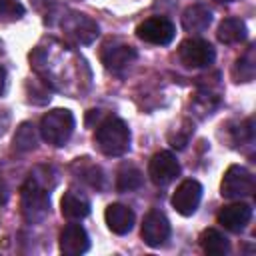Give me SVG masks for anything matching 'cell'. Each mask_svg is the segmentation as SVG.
I'll return each mask as SVG.
<instances>
[{
  "instance_id": "cell-1",
  "label": "cell",
  "mask_w": 256,
  "mask_h": 256,
  "mask_svg": "<svg viewBox=\"0 0 256 256\" xmlns=\"http://www.w3.org/2000/svg\"><path fill=\"white\" fill-rule=\"evenodd\" d=\"M96 146L106 156H122L130 148V128L120 118H106L98 124L94 134Z\"/></svg>"
},
{
  "instance_id": "cell-2",
  "label": "cell",
  "mask_w": 256,
  "mask_h": 256,
  "mask_svg": "<svg viewBox=\"0 0 256 256\" xmlns=\"http://www.w3.org/2000/svg\"><path fill=\"white\" fill-rule=\"evenodd\" d=\"M20 206H22V216L28 222L32 224L40 222L50 210V186L42 184L40 178L30 174V178L22 186Z\"/></svg>"
},
{
  "instance_id": "cell-3",
  "label": "cell",
  "mask_w": 256,
  "mask_h": 256,
  "mask_svg": "<svg viewBox=\"0 0 256 256\" xmlns=\"http://www.w3.org/2000/svg\"><path fill=\"white\" fill-rule=\"evenodd\" d=\"M74 132V116L66 108H54L40 120V134L52 146H64Z\"/></svg>"
},
{
  "instance_id": "cell-4",
  "label": "cell",
  "mask_w": 256,
  "mask_h": 256,
  "mask_svg": "<svg viewBox=\"0 0 256 256\" xmlns=\"http://www.w3.org/2000/svg\"><path fill=\"white\" fill-rule=\"evenodd\" d=\"M254 186H256V182H254L252 172L244 166L232 164L224 172V178L220 184V194L226 200H240L244 196H250L254 192Z\"/></svg>"
},
{
  "instance_id": "cell-5",
  "label": "cell",
  "mask_w": 256,
  "mask_h": 256,
  "mask_svg": "<svg viewBox=\"0 0 256 256\" xmlns=\"http://www.w3.org/2000/svg\"><path fill=\"white\" fill-rule=\"evenodd\" d=\"M214 48L210 42L202 38H186L178 46V58L188 68H204L214 62Z\"/></svg>"
},
{
  "instance_id": "cell-6",
  "label": "cell",
  "mask_w": 256,
  "mask_h": 256,
  "mask_svg": "<svg viewBox=\"0 0 256 256\" xmlns=\"http://www.w3.org/2000/svg\"><path fill=\"white\" fill-rule=\"evenodd\" d=\"M136 36L148 44H156V46H166L174 40L176 36V28L174 24L164 18V16H152L146 18L144 22L138 24L136 28Z\"/></svg>"
},
{
  "instance_id": "cell-7",
  "label": "cell",
  "mask_w": 256,
  "mask_h": 256,
  "mask_svg": "<svg viewBox=\"0 0 256 256\" xmlns=\"http://www.w3.org/2000/svg\"><path fill=\"white\" fill-rule=\"evenodd\" d=\"M180 174V164L172 152H156L148 164V176L156 186H168Z\"/></svg>"
},
{
  "instance_id": "cell-8",
  "label": "cell",
  "mask_w": 256,
  "mask_h": 256,
  "mask_svg": "<svg viewBox=\"0 0 256 256\" xmlns=\"http://www.w3.org/2000/svg\"><path fill=\"white\" fill-rule=\"evenodd\" d=\"M202 200V186L198 180H182L176 188V192L172 194V206L178 214L182 216H192Z\"/></svg>"
},
{
  "instance_id": "cell-9",
  "label": "cell",
  "mask_w": 256,
  "mask_h": 256,
  "mask_svg": "<svg viewBox=\"0 0 256 256\" xmlns=\"http://www.w3.org/2000/svg\"><path fill=\"white\" fill-rule=\"evenodd\" d=\"M168 238H170V222H168V218L160 210H150L142 220V240L148 246L158 248Z\"/></svg>"
},
{
  "instance_id": "cell-10",
  "label": "cell",
  "mask_w": 256,
  "mask_h": 256,
  "mask_svg": "<svg viewBox=\"0 0 256 256\" xmlns=\"http://www.w3.org/2000/svg\"><path fill=\"white\" fill-rule=\"evenodd\" d=\"M62 30L66 32V36L74 38L80 44H90L98 36V24L88 16L76 14V12L62 18Z\"/></svg>"
},
{
  "instance_id": "cell-11",
  "label": "cell",
  "mask_w": 256,
  "mask_h": 256,
  "mask_svg": "<svg viewBox=\"0 0 256 256\" xmlns=\"http://www.w3.org/2000/svg\"><path fill=\"white\" fill-rule=\"evenodd\" d=\"M252 220V206L246 202H234L218 212V222L230 232H242Z\"/></svg>"
},
{
  "instance_id": "cell-12",
  "label": "cell",
  "mask_w": 256,
  "mask_h": 256,
  "mask_svg": "<svg viewBox=\"0 0 256 256\" xmlns=\"http://www.w3.org/2000/svg\"><path fill=\"white\" fill-rule=\"evenodd\" d=\"M90 248L86 230L80 224H68L60 234V252L64 256H80Z\"/></svg>"
},
{
  "instance_id": "cell-13",
  "label": "cell",
  "mask_w": 256,
  "mask_h": 256,
  "mask_svg": "<svg viewBox=\"0 0 256 256\" xmlns=\"http://www.w3.org/2000/svg\"><path fill=\"white\" fill-rule=\"evenodd\" d=\"M100 58L108 70H120V68H126L136 58V50L130 44L112 42V44H104Z\"/></svg>"
},
{
  "instance_id": "cell-14",
  "label": "cell",
  "mask_w": 256,
  "mask_h": 256,
  "mask_svg": "<svg viewBox=\"0 0 256 256\" xmlns=\"http://www.w3.org/2000/svg\"><path fill=\"white\" fill-rule=\"evenodd\" d=\"M104 220H106L108 228H110L114 234L122 236V234H128V232L132 230L136 216H134V212H132L128 206H124V204H110V206L106 208V212H104Z\"/></svg>"
},
{
  "instance_id": "cell-15",
  "label": "cell",
  "mask_w": 256,
  "mask_h": 256,
  "mask_svg": "<svg viewBox=\"0 0 256 256\" xmlns=\"http://www.w3.org/2000/svg\"><path fill=\"white\" fill-rule=\"evenodd\" d=\"M60 210H62V216L68 220H82L90 214V202L80 192L68 190L60 200Z\"/></svg>"
},
{
  "instance_id": "cell-16",
  "label": "cell",
  "mask_w": 256,
  "mask_h": 256,
  "mask_svg": "<svg viewBox=\"0 0 256 256\" xmlns=\"http://www.w3.org/2000/svg\"><path fill=\"white\" fill-rule=\"evenodd\" d=\"M212 22V12L204 4H192L182 14V28L186 32H204Z\"/></svg>"
},
{
  "instance_id": "cell-17",
  "label": "cell",
  "mask_w": 256,
  "mask_h": 256,
  "mask_svg": "<svg viewBox=\"0 0 256 256\" xmlns=\"http://www.w3.org/2000/svg\"><path fill=\"white\" fill-rule=\"evenodd\" d=\"M218 40L222 44H238L244 42L248 36V28L240 18H224L216 32Z\"/></svg>"
},
{
  "instance_id": "cell-18",
  "label": "cell",
  "mask_w": 256,
  "mask_h": 256,
  "mask_svg": "<svg viewBox=\"0 0 256 256\" xmlns=\"http://www.w3.org/2000/svg\"><path fill=\"white\" fill-rule=\"evenodd\" d=\"M200 246L210 256H224L230 250V244H228L226 236L216 228H206L200 234Z\"/></svg>"
},
{
  "instance_id": "cell-19",
  "label": "cell",
  "mask_w": 256,
  "mask_h": 256,
  "mask_svg": "<svg viewBox=\"0 0 256 256\" xmlns=\"http://www.w3.org/2000/svg\"><path fill=\"white\" fill-rule=\"evenodd\" d=\"M14 150L18 152H28V150H34L36 144H38V134H36V128L30 124V122H22L18 128H16V134H14Z\"/></svg>"
},
{
  "instance_id": "cell-20",
  "label": "cell",
  "mask_w": 256,
  "mask_h": 256,
  "mask_svg": "<svg viewBox=\"0 0 256 256\" xmlns=\"http://www.w3.org/2000/svg\"><path fill=\"white\" fill-rule=\"evenodd\" d=\"M142 184V172L132 166V164H124L120 170H118V176H116V188L120 192H130V190H136L140 188Z\"/></svg>"
},
{
  "instance_id": "cell-21",
  "label": "cell",
  "mask_w": 256,
  "mask_h": 256,
  "mask_svg": "<svg viewBox=\"0 0 256 256\" xmlns=\"http://www.w3.org/2000/svg\"><path fill=\"white\" fill-rule=\"evenodd\" d=\"M254 72H256V64H254V50L250 48L244 56H240L234 64V70H232V76L236 82H250L254 78Z\"/></svg>"
},
{
  "instance_id": "cell-22",
  "label": "cell",
  "mask_w": 256,
  "mask_h": 256,
  "mask_svg": "<svg viewBox=\"0 0 256 256\" xmlns=\"http://www.w3.org/2000/svg\"><path fill=\"white\" fill-rule=\"evenodd\" d=\"M24 14V6L18 0H0V20L12 22Z\"/></svg>"
},
{
  "instance_id": "cell-23",
  "label": "cell",
  "mask_w": 256,
  "mask_h": 256,
  "mask_svg": "<svg viewBox=\"0 0 256 256\" xmlns=\"http://www.w3.org/2000/svg\"><path fill=\"white\" fill-rule=\"evenodd\" d=\"M6 200H8V186H6L4 178L0 176V206L6 204Z\"/></svg>"
},
{
  "instance_id": "cell-24",
  "label": "cell",
  "mask_w": 256,
  "mask_h": 256,
  "mask_svg": "<svg viewBox=\"0 0 256 256\" xmlns=\"http://www.w3.org/2000/svg\"><path fill=\"white\" fill-rule=\"evenodd\" d=\"M6 126H8V114L4 110H0V134H4Z\"/></svg>"
},
{
  "instance_id": "cell-25",
  "label": "cell",
  "mask_w": 256,
  "mask_h": 256,
  "mask_svg": "<svg viewBox=\"0 0 256 256\" xmlns=\"http://www.w3.org/2000/svg\"><path fill=\"white\" fill-rule=\"evenodd\" d=\"M4 86H6V72L0 68V94L4 92Z\"/></svg>"
},
{
  "instance_id": "cell-26",
  "label": "cell",
  "mask_w": 256,
  "mask_h": 256,
  "mask_svg": "<svg viewBox=\"0 0 256 256\" xmlns=\"http://www.w3.org/2000/svg\"><path fill=\"white\" fill-rule=\"evenodd\" d=\"M216 2H220V4H228V2H234V0H216Z\"/></svg>"
},
{
  "instance_id": "cell-27",
  "label": "cell",
  "mask_w": 256,
  "mask_h": 256,
  "mask_svg": "<svg viewBox=\"0 0 256 256\" xmlns=\"http://www.w3.org/2000/svg\"><path fill=\"white\" fill-rule=\"evenodd\" d=\"M2 52H4V50H2V42H0V54H2Z\"/></svg>"
}]
</instances>
